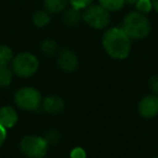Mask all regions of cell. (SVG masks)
Segmentation results:
<instances>
[{"instance_id":"6da1fadb","label":"cell","mask_w":158,"mask_h":158,"mask_svg":"<svg viewBox=\"0 0 158 158\" xmlns=\"http://www.w3.org/2000/svg\"><path fill=\"white\" fill-rule=\"evenodd\" d=\"M103 47L110 56L123 60L129 55L131 50V39L121 27H113L103 36Z\"/></svg>"},{"instance_id":"7a4b0ae2","label":"cell","mask_w":158,"mask_h":158,"mask_svg":"<svg viewBox=\"0 0 158 158\" xmlns=\"http://www.w3.org/2000/svg\"><path fill=\"white\" fill-rule=\"evenodd\" d=\"M121 28L129 36L130 39H143L149 34L151 24L145 14L133 11L126 15Z\"/></svg>"},{"instance_id":"3957f363","label":"cell","mask_w":158,"mask_h":158,"mask_svg":"<svg viewBox=\"0 0 158 158\" xmlns=\"http://www.w3.org/2000/svg\"><path fill=\"white\" fill-rule=\"evenodd\" d=\"M82 18L87 24L97 29L106 27L110 21V11H107L101 5H90L85 9Z\"/></svg>"},{"instance_id":"277c9868","label":"cell","mask_w":158,"mask_h":158,"mask_svg":"<svg viewBox=\"0 0 158 158\" xmlns=\"http://www.w3.org/2000/svg\"><path fill=\"white\" fill-rule=\"evenodd\" d=\"M38 66L39 63L37 57L28 52L20 53L12 62L13 72L20 77H31L37 72Z\"/></svg>"},{"instance_id":"5b68a950","label":"cell","mask_w":158,"mask_h":158,"mask_svg":"<svg viewBox=\"0 0 158 158\" xmlns=\"http://www.w3.org/2000/svg\"><path fill=\"white\" fill-rule=\"evenodd\" d=\"M49 143L38 135L24 136L21 141V151L29 158H42L47 153Z\"/></svg>"},{"instance_id":"8992f818","label":"cell","mask_w":158,"mask_h":158,"mask_svg":"<svg viewBox=\"0 0 158 158\" xmlns=\"http://www.w3.org/2000/svg\"><path fill=\"white\" fill-rule=\"evenodd\" d=\"M14 101L20 108L25 110H35L41 103V95L31 87H24L16 91Z\"/></svg>"},{"instance_id":"52a82bcc","label":"cell","mask_w":158,"mask_h":158,"mask_svg":"<svg viewBox=\"0 0 158 158\" xmlns=\"http://www.w3.org/2000/svg\"><path fill=\"white\" fill-rule=\"evenodd\" d=\"M140 114L145 118H153L158 114V97L148 95L141 100L139 104Z\"/></svg>"},{"instance_id":"ba28073f","label":"cell","mask_w":158,"mask_h":158,"mask_svg":"<svg viewBox=\"0 0 158 158\" xmlns=\"http://www.w3.org/2000/svg\"><path fill=\"white\" fill-rule=\"evenodd\" d=\"M57 64L63 70L70 73L74 72L78 66V59L73 51L64 49L60 52L59 57H57Z\"/></svg>"},{"instance_id":"9c48e42d","label":"cell","mask_w":158,"mask_h":158,"mask_svg":"<svg viewBox=\"0 0 158 158\" xmlns=\"http://www.w3.org/2000/svg\"><path fill=\"white\" fill-rule=\"evenodd\" d=\"M18 121V114L10 106H3L0 108V125L6 129L12 128Z\"/></svg>"},{"instance_id":"30bf717a","label":"cell","mask_w":158,"mask_h":158,"mask_svg":"<svg viewBox=\"0 0 158 158\" xmlns=\"http://www.w3.org/2000/svg\"><path fill=\"white\" fill-rule=\"evenodd\" d=\"M64 101L59 97H47L44 101V110L50 114H57L64 110Z\"/></svg>"},{"instance_id":"8fae6325","label":"cell","mask_w":158,"mask_h":158,"mask_svg":"<svg viewBox=\"0 0 158 158\" xmlns=\"http://www.w3.org/2000/svg\"><path fill=\"white\" fill-rule=\"evenodd\" d=\"M68 3V0H44V9L49 13L56 14L62 12L66 8Z\"/></svg>"},{"instance_id":"7c38bea8","label":"cell","mask_w":158,"mask_h":158,"mask_svg":"<svg viewBox=\"0 0 158 158\" xmlns=\"http://www.w3.org/2000/svg\"><path fill=\"white\" fill-rule=\"evenodd\" d=\"M80 18H81V15H80V10L72 7L66 10L65 14H64V22H65L68 26H75V25H77L79 23Z\"/></svg>"},{"instance_id":"4fadbf2b","label":"cell","mask_w":158,"mask_h":158,"mask_svg":"<svg viewBox=\"0 0 158 158\" xmlns=\"http://www.w3.org/2000/svg\"><path fill=\"white\" fill-rule=\"evenodd\" d=\"M33 22L37 27L47 26L50 23V14L47 10H39L34 14Z\"/></svg>"},{"instance_id":"5bb4252c","label":"cell","mask_w":158,"mask_h":158,"mask_svg":"<svg viewBox=\"0 0 158 158\" xmlns=\"http://www.w3.org/2000/svg\"><path fill=\"white\" fill-rule=\"evenodd\" d=\"M12 70L7 65L0 66V88H5L11 84Z\"/></svg>"},{"instance_id":"9a60e30c","label":"cell","mask_w":158,"mask_h":158,"mask_svg":"<svg viewBox=\"0 0 158 158\" xmlns=\"http://www.w3.org/2000/svg\"><path fill=\"white\" fill-rule=\"evenodd\" d=\"M99 3L107 11H118L125 5V0H99Z\"/></svg>"},{"instance_id":"2e32d148","label":"cell","mask_w":158,"mask_h":158,"mask_svg":"<svg viewBox=\"0 0 158 158\" xmlns=\"http://www.w3.org/2000/svg\"><path fill=\"white\" fill-rule=\"evenodd\" d=\"M12 60V50L8 46L0 44V66L7 65Z\"/></svg>"},{"instance_id":"e0dca14e","label":"cell","mask_w":158,"mask_h":158,"mask_svg":"<svg viewBox=\"0 0 158 158\" xmlns=\"http://www.w3.org/2000/svg\"><path fill=\"white\" fill-rule=\"evenodd\" d=\"M56 50H57V44H56V42L53 41V40H50V39L44 40L41 44V51L44 54L48 55V56L53 55L56 52Z\"/></svg>"},{"instance_id":"ac0fdd59","label":"cell","mask_w":158,"mask_h":158,"mask_svg":"<svg viewBox=\"0 0 158 158\" xmlns=\"http://www.w3.org/2000/svg\"><path fill=\"white\" fill-rule=\"evenodd\" d=\"M135 8L140 13L146 14L152 11L153 9V5H152L151 0H139L135 3Z\"/></svg>"},{"instance_id":"d6986e66","label":"cell","mask_w":158,"mask_h":158,"mask_svg":"<svg viewBox=\"0 0 158 158\" xmlns=\"http://www.w3.org/2000/svg\"><path fill=\"white\" fill-rule=\"evenodd\" d=\"M92 1L93 0H68V2L70 3V6L78 10H82L88 8L92 3Z\"/></svg>"},{"instance_id":"ffe728a7","label":"cell","mask_w":158,"mask_h":158,"mask_svg":"<svg viewBox=\"0 0 158 158\" xmlns=\"http://www.w3.org/2000/svg\"><path fill=\"white\" fill-rule=\"evenodd\" d=\"M86 152L81 147H75L70 153V158H86Z\"/></svg>"},{"instance_id":"44dd1931","label":"cell","mask_w":158,"mask_h":158,"mask_svg":"<svg viewBox=\"0 0 158 158\" xmlns=\"http://www.w3.org/2000/svg\"><path fill=\"white\" fill-rule=\"evenodd\" d=\"M60 139V134L57 131H55V130H51L50 132H48V134H47V142L48 143H56L57 141H59Z\"/></svg>"},{"instance_id":"7402d4cb","label":"cell","mask_w":158,"mask_h":158,"mask_svg":"<svg viewBox=\"0 0 158 158\" xmlns=\"http://www.w3.org/2000/svg\"><path fill=\"white\" fill-rule=\"evenodd\" d=\"M149 87L155 95L158 97V76H153L149 80Z\"/></svg>"},{"instance_id":"603a6c76","label":"cell","mask_w":158,"mask_h":158,"mask_svg":"<svg viewBox=\"0 0 158 158\" xmlns=\"http://www.w3.org/2000/svg\"><path fill=\"white\" fill-rule=\"evenodd\" d=\"M6 138H7V129L3 128L2 126L0 125V146L3 144Z\"/></svg>"},{"instance_id":"cb8c5ba5","label":"cell","mask_w":158,"mask_h":158,"mask_svg":"<svg viewBox=\"0 0 158 158\" xmlns=\"http://www.w3.org/2000/svg\"><path fill=\"white\" fill-rule=\"evenodd\" d=\"M151 1H152V5H153V9L156 12H158V0H151Z\"/></svg>"},{"instance_id":"d4e9b609","label":"cell","mask_w":158,"mask_h":158,"mask_svg":"<svg viewBox=\"0 0 158 158\" xmlns=\"http://www.w3.org/2000/svg\"><path fill=\"white\" fill-rule=\"evenodd\" d=\"M139 0H125L126 3H129V5H135Z\"/></svg>"}]
</instances>
